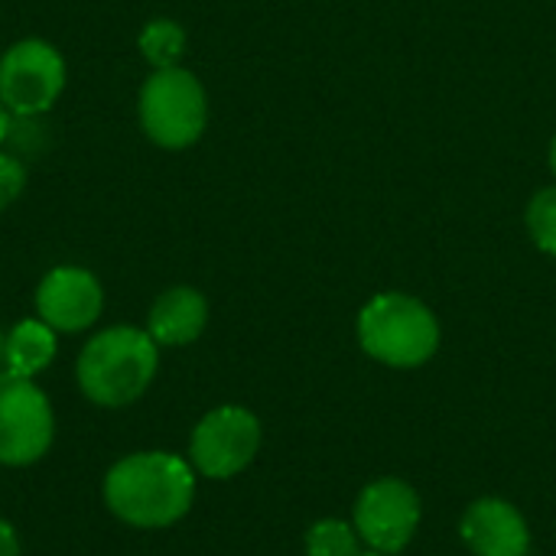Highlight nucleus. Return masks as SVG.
Returning <instances> with one entry per match:
<instances>
[{"mask_svg":"<svg viewBox=\"0 0 556 556\" xmlns=\"http://www.w3.org/2000/svg\"><path fill=\"white\" fill-rule=\"evenodd\" d=\"M195 502V469L176 453H134L104 476V505L130 528H169Z\"/></svg>","mask_w":556,"mask_h":556,"instance_id":"obj_1","label":"nucleus"},{"mask_svg":"<svg viewBox=\"0 0 556 556\" xmlns=\"http://www.w3.org/2000/svg\"><path fill=\"white\" fill-rule=\"evenodd\" d=\"M160 345L147 329L111 326L91 336L78 355L75 378L81 394L98 407H127L147 394L160 368Z\"/></svg>","mask_w":556,"mask_h":556,"instance_id":"obj_2","label":"nucleus"},{"mask_svg":"<svg viewBox=\"0 0 556 556\" xmlns=\"http://www.w3.org/2000/svg\"><path fill=\"white\" fill-rule=\"evenodd\" d=\"M358 345L388 368H420L440 349V323L410 293H378L358 313Z\"/></svg>","mask_w":556,"mask_h":556,"instance_id":"obj_3","label":"nucleus"},{"mask_svg":"<svg viewBox=\"0 0 556 556\" xmlns=\"http://www.w3.org/2000/svg\"><path fill=\"white\" fill-rule=\"evenodd\" d=\"M137 111H140L143 134L163 150L192 147L205 134V124H208L205 88L182 65L150 72V78L140 88Z\"/></svg>","mask_w":556,"mask_h":556,"instance_id":"obj_4","label":"nucleus"},{"mask_svg":"<svg viewBox=\"0 0 556 556\" xmlns=\"http://www.w3.org/2000/svg\"><path fill=\"white\" fill-rule=\"evenodd\" d=\"M65 88V59L46 39H20L0 55V104L13 117L46 114Z\"/></svg>","mask_w":556,"mask_h":556,"instance_id":"obj_5","label":"nucleus"},{"mask_svg":"<svg viewBox=\"0 0 556 556\" xmlns=\"http://www.w3.org/2000/svg\"><path fill=\"white\" fill-rule=\"evenodd\" d=\"M261 420L238 404L208 410L189 437V463L205 479H231L244 472L261 450Z\"/></svg>","mask_w":556,"mask_h":556,"instance_id":"obj_6","label":"nucleus"},{"mask_svg":"<svg viewBox=\"0 0 556 556\" xmlns=\"http://www.w3.org/2000/svg\"><path fill=\"white\" fill-rule=\"evenodd\" d=\"M420 518H424V505L417 489L394 476L368 482L352 508V525L362 544L375 554L388 556H397L414 541Z\"/></svg>","mask_w":556,"mask_h":556,"instance_id":"obj_7","label":"nucleus"},{"mask_svg":"<svg viewBox=\"0 0 556 556\" xmlns=\"http://www.w3.org/2000/svg\"><path fill=\"white\" fill-rule=\"evenodd\" d=\"M52 407L33 378L0 371V466H33L52 446Z\"/></svg>","mask_w":556,"mask_h":556,"instance_id":"obj_8","label":"nucleus"},{"mask_svg":"<svg viewBox=\"0 0 556 556\" xmlns=\"http://www.w3.org/2000/svg\"><path fill=\"white\" fill-rule=\"evenodd\" d=\"M104 290L85 267H52L36 287V316L55 332H85L101 319Z\"/></svg>","mask_w":556,"mask_h":556,"instance_id":"obj_9","label":"nucleus"},{"mask_svg":"<svg viewBox=\"0 0 556 556\" xmlns=\"http://www.w3.org/2000/svg\"><path fill=\"white\" fill-rule=\"evenodd\" d=\"M459 534L472 556H528L531 528L505 498H476L459 521Z\"/></svg>","mask_w":556,"mask_h":556,"instance_id":"obj_10","label":"nucleus"},{"mask_svg":"<svg viewBox=\"0 0 556 556\" xmlns=\"http://www.w3.org/2000/svg\"><path fill=\"white\" fill-rule=\"evenodd\" d=\"M208 326V300L195 287H169L163 290L150 313H147V332L156 345H189L195 342Z\"/></svg>","mask_w":556,"mask_h":556,"instance_id":"obj_11","label":"nucleus"},{"mask_svg":"<svg viewBox=\"0 0 556 556\" xmlns=\"http://www.w3.org/2000/svg\"><path fill=\"white\" fill-rule=\"evenodd\" d=\"M55 358V329L46 326L39 316L16 323L3 336V371L20 378H36Z\"/></svg>","mask_w":556,"mask_h":556,"instance_id":"obj_12","label":"nucleus"},{"mask_svg":"<svg viewBox=\"0 0 556 556\" xmlns=\"http://www.w3.org/2000/svg\"><path fill=\"white\" fill-rule=\"evenodd\" d=\"M137 46H140V55L153 65V72L156 68H176L182 52H186V29L176 20L160 16L140 29Z\"/></svg>","mask_w":556,"mask_h":556,"instance_id":"obj_13","label":"nucleus"},{"mask_svg":"<svg viewBox=\"0 0 556 556\" xmlns=\"http://www.w3.org/2000/svg\"><path fill=\"white\" fill-rule=\"evenodd\" d=\"M306 556H362V538L355 525L323 518L306 531Z\"/></svg>","mask_w":556,"mask_h":556,"instance_id":"obj_14","label":"nucleus"},{"mask_svg":"<svg viewBox=\"0 0 556 556\" xmlns=\"http://www.w3.org/2000/svg\"><path fill=\"white\" fill-rule=\"evenodd\" d=\"M528 231L534 238V244L556 257V186L541 189L531 205H528Z\"/></svg>","mask_w":556,"mask_h":556,"instance_id":"obj_15","label":"nucleus"},{"mask_svg":"<svg viewBox=\"0 0 556 556\" xmlns=\"http://www.w3.org/2000/svg\"><path fill=\"white\" fill-rule=\"evenodd\" d=\"M26 189V169L16 156L0 153V212L10 208Z\"/></svg>","mask_w":556,"mask_h":556,"instance_id":"obj_16","label":"nucleus"},{"mask_svg":"<svg viewBox=\"0 0 556 556\" xmlns=\"http://www.w3.org/2000/svg\"><path fill=\"white\" fill-rule=\"evenodd\" d=\"M0 556H20V538L10 521L0 518Z\"/></svg>","mask_w":556,"mask_h":556,"instance_id":"obj_17","label":"nucleus"},{"mask_svg":"<svg viewBox=\"0 0 556 556\" xmlns=\"http://www.w3.org/2000/svg\"><path fill=\"white\" fill-rule=\"evenodd\" d=\"M10 117H13V114H10V111H7V108L0 104V143H3L7 137H10Z\"/></svg>","mask_w":556,"mask_h":556,"instance_id":"obj_18","label":"nucleus"},{"mask_svg":"<svg viewBox=\"0 0 556 556\" xmlns=\"http://www.w3.org/2000/svg\"><path fill=\"white\" fill-rule=\"evenodd\" d=\"M551 169H554V176H556V137H554V143H551Z\"/></svg>","mask_w":556,"mask_h":556,"instance_id":"obj_19","label":"nucleus"},{"mask_svg":"<svg viewBox=\"0 0 556 556\" xmlns=\"http://www.w3.org/2000/svg\"><path fill=\"white\" fill-rule=\"evenodd\" d=\"M362 556H388V554H375V551H365V554Z\"/></svg>","mask_w":556,"mask_h":556,"instance_id":"obj_20","label":"nucleus"},{"mask_svg":"<svg viewBox=\"0 0 556 556\" xmlns=\"http://www.w3.org/2000/svg\"><path fill=\"white\" fill-rule=\"evenodd\" d=\"M0 362H3V336H0Z\"/></svg>","mask_w":556,"mask_h":556,"instance_id":"obj_21","label":"nucleus"}]
</instances>
